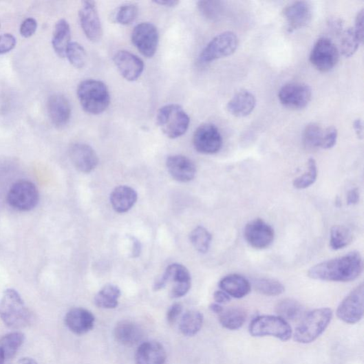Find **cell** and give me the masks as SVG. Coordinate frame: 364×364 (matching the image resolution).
<instances>
[{
  "label": "cell",
  "instance_id": "cell-1",
  "mask_svg": "<svg viewBox=\"0 0 364 364\" xmlns=\"http://www.w3.org/2000/svg\"><path fill=\"white\" fill-rule=\"evenodd\" d=\"M363 270L361 254L353 251L317 264L309 270L308 277L317 281L346 283L356 280Z\"/></svg>",
  "mask_w": 364,
  "mask_h": 364
},
{
  "label": "cell",
  "instance_id": "cell-2",
  "mask_svg": "<svg viewBox=\"0 0 364 364\" xmlns=\"http://www.w3.org/2000/svg\"><path fill=\"white\" fill-rule=\"evenodd\" d=\"M77 96L84 111L92 115L103 114L111 103L108 87L101 81L87 79L78 85Z\"/></svg>",
  "mask_w": 364,
  "mask_h": 364
},
{
  "label": "cell",
  "instance_id": "cell-3",
  "mask_svg": "<svg viewBox=\"0 0 364 364\" xmlns=\"http://www.w3.org/2000/svg\"><path fill=\"white\" fill-rule=\"evenodd\" d=\"M0 319L7 327L14 330L24 328L32 322V314L17 290H5L0 299Z\"/></svg>",
  "mask_w": 364,
  "mask_h": 364
},
{
  "label": "cell",
  "instance_id": "cell-4",
  "mask_svg": "<svg viewBox=\"0 0 364 364\" xmlns=\"http://www.w3.org/2000/svg\"><path fill=\"white\" fill-rule=\"evenodd\" d=\"M332 316L330 308L316 309L305 314L292 335L294 341L301 344L312 343L325 332Z\"/></svg>",
  "mask_w": 364,
  "mask_h": 364
},
{
  "label": "cell",
  "instance_id": "cell-5",
  "mask_svg": "<svg viewBox=\"0 0 364 364\" xmlns=\"http://www.w3.org/2000/svg\"><path fill=\"white\" fill-rule=\"evenodd\" d=\"M157 124L167 138L176 139L186 133L190 118L180 105L169 104L158 111Z\"/></svg>",
  "mask_w": 364,
  "mask_h": 364
},
{
  "label": "cell",
  "instance_id": "cell-6",
  "mask_svg": "<svg viewBox=\"0 0 364 364\" xmlns=\"http://www.w3.org/2000/svg\"><path fill=\"white\" fill-rule=\"evenodd\" d=\"M249 332L254 337L273 336L287 341L292 336V330L286 320L278 316L263 315L252 320Z\"/></svg>",
  "mask_w": 364,
  "mask_h": 364
},
{
  "label": "cell",
  "instance_id": "cell-7",
  "mask_svg": "<svg viewBox=\"0 0 364 364\" xmlns=\"http://www.w3.org/2000/svg\"><path fill=\"white\" fill-rule=\"evenodd\" d=\"M8 202L11 207L20 211L34 209L39 202V192L36 185L28 180H20L10 188Z\"/></svg>",
  "mask_w": 364,
  "mask_h": 364
},
{
  "label": "cell",
  "instance_id": "cell-8",
  "mask_svg": "<svg viewBox=\"0 0 364 364\" xmlns=\"http://www.w3.org/2000/svg\"><path fill=\"white\" fill-rule=\"evenodd\" d=\"M239 45L237 35L231 32H226L214 37L203 50L200 61L202 63H207L213 61L231 56Z\"/></svg>",
  "mask_w": 364,
  "mask_h": 364
},
{
  "label": "cell",
  "instance_id": "cell-9",
  "mask_svg": "<svg viewBox=\"0 0 364 364\" xmlns=\"http://www.w3.org/2000/svg\"><path fill=\"white\" fill-rule=\"evenodd\" d=\"M339 51L334 43L327 37L319 39L311 52L310 61L313 67L321 72H329L336 65Z\"/></svg>",
  "mask_w": 364,
  "mask_h": 364
},
{
  "label": "cell",
  "instance_id": "cell-10",
  "mask_svg": "<svg viewBox=\"0 0 364 364\" xmlns=\"http://www.w3.org/2000/svg\"><path fill=\"white\" fill-rule=\"evenodd\" d=\"M364 286L363 283L354 289L339 304L337 317L344 323L354 325L363 316Z\"/></svg>",
  "mask_w": 364,
  "mask_h": 364
},
{
  "label": "cell",
  "instance_id": "cell-11",
  "mask_svg": "<svg viewBox=\"0 0 364 364\" xmlns=\"http://www.w3.org/2000/svg\"><path fill=\"white\" fill-rule=\"evenodd\" d=\"M278 98L287 108L294 110L305 109L312 98V89L303 83L293 82L283 85Z\"/></svg>",
  "mask_w": 364,
  "mask_h": 364
},
{
  "label": "cell",
  "instance_id": "cell-12",
  "mask_svg": "<svg viewBox=\"0 0 364 364\" xmlns=\"http://www.w3.org/2000/svg\"><path fill=\"white\" fill-rule=\"evenodd\" d=\"M131 40L134 46L145 57L152 58L159 44L158 28L152 23H142L132 32Z\"/></svg>",
  "mask_w": 364,
  "mask_h": 364
},
{
  "label": "cell",
  "instance_id": "cell-13",
  "mask_svg": "<svg viewBox=\"0 0 364 364\" xmlns=\"http://www.w3.org/2000/svg\"><path fill=\"white\" fill-rule=\"evenodd\" d=\"M222 142V137L217 127L211 123L200 125L193 137V144L196 151L206 155L218 153Z\"/></svg>",
  "mask_w": 364,
  "mask_h": 364
},
{
  "label": "cell",
  "instance_id": "cell-14",
  "mask_svg": "<svg viewBox=\"0 0 364 364\" xmlns=\"http://www.w3.org/2000/svg\"><path fill=\"white\" fill-rule=\"evenodd\" d=\"M78 15L85 35L92 42L99 41L103 36V28L96 2H83Z\"/></svg>",
  "mask_w": 364,
  "mask_h": 364
},
{
  "label": "cell",
  "instance_id": "cell-15",
  "mask_svg": "<svg viewBox=\"0 0 364 364\" xmlns=\"http://www.w3.org/2000/svg\"><path fill=\"white\" fill-rule=\"evenodd\" d=\"M244 237L253 248L265 249L272 244L275 231L265 221L257 219L246 224L244 228Z\"/></svg>",
  "mask_w": 364,
  "mask_h": 364
},
{
  "label": "cell",
  "instance_id": "cell-16",
  "mask_svg": "<svg viewBox=\"0 0 364 364\" xmlns=\"http://www.w3.org/2000/svg\"><path fill=\"white\" fill-rule=\"evenodd\" d=\"M69 153L73 165L82 173H92L98 164L99 160L96 153L87 144H73L69 148Z\"/></svg>",
  "mask_w": 364,
  "mask_h": 364
},
{
  "label": "cell",
  "instance_id": "cell-17",
  "mask_svg": "<svg viewBox=\"0 0 364 364\" xmlns=\"http://www.w3.org/2000/svg\"><path fill=\"white\" fill-rule=\"evenodd\" d=\"M114 61L121 76L128 81L138 80L144 72L143 61L130 52L118 51L114 56Z\"/></svg>",
  "mask_w": 364,
  "mask_h": 364
},
{
  "label": "cell",
  "instance_id": "cell-18",
  "mask_svg": "<svg viewBox=\"0 0 364 364\" xmlns=\"http://www.w3.org/2000/svg\"><path fill=\"white\" fill-rule=\"evenodd\" d=\"M288 23V30L292 32L306 27L312 18L311 5L306 1L294 2L288 6L283 11Z\"/></svg>",
  "mask_w": 364,
  "mask_h": 364
},
{
  "label": "cell",
  "instance_id": "cell-19",
  "mask_svg": "<svg viewBox=\"0 0 364 364\" xmlns=\"http://www.w3.org/2000/svg\"><path fill=\"white\" fill-rule=\"evenodd\" d=\"M166 164L170 175L180 182H189L196 176L195 164L186 156H171L167 159Z\"/></svg>",
  "mask_w": 364,
  "mask_h": 364
},
{
  "label": "cell",
  "instance_id": "cell-20",
  "mask_svg": "<svg viewBox=\"0 0 364 364\" xmlns=\"http://www.w3.org/2000/svg\"><path fill=\"white\" fill-rule=\"evenodd\" d=\"M48 114L53 125L57 128L65 127L72 116V107L69 100L61 94L52 96L47 103Z\"/></svg>",
  "mask_w": 364,
  "mask_h": 364
},
{
  "label": "cell",
  "instance_id": "cell-21",
  "mask_svg": "<svg viewBox=\"0 0 364 364\" xmlns=\"http://www.w3.org/2000/svg\"><path fill=\"white\" fill-rule=\"evenodd\" d=\"M65 324L76 334H87L94 327L95 317L88 310L81 308H73L65 317Z\"/></svg>",
  "mask_w": 364,
  "mask_h": 364
},
{
  "label": "cell",
  "instance_id": "cell-22",
  "mask_svg": "<svg viewBox=\"0 0 364 364\" xmlns=\"http://www.w3.org/2000/svg\"><path fill=\"white\" fill-rule=\"evenodd\" d=\"M167 354L163 346L158 341L144 342L137 350V364H164Z\"/></svg>",
  "mask_w": 364,
  "mask_h": 364
},
{
  "label": "cell",
  "instance_id": "cell-23",
  "mask_svg": "<svg viewBox=\"0 0 364 364\" xmlns=\"http://www.w3.org/2000/svg\"><path fill=\"white\" fill-rule=\"evenodd\" d=\"M256 100L254 95L247 90H242L235 94L228 103L227 110L233 116L244 118L254 110Z\"/></svg>",
  "mask_w": 364,
  "mask_h": 364
},
{
  "label": "cell",
  "instance_id": "cell-24",
  "mask_svg": "<svg viewBox=\"0 0 364 364\" xmlns=\"http://www.w3.org/2000/svg\"><path fill=\"white\" fill-rule=\"evenodd\" d=\"M114 336L120 344L127 347H132L143 338L142 329L131 321L123 320L118 323L114 329Z\"/></svg>",
  "mask_w": 364,
  "mask_h": 364
},
{
  "label": "cell",
  "instance_id": "cell-25",
  "mask_svg": "<svg viewBox=\"0 0 364 364\" xmlns=\"http://www.w3.org/2000/svg\"><path fill=\"white\" fill-rule=\"evenodd\" d=\"M138 194L128 186L116 187L111 193L110 201L113 208L119 213L129 211L136 204Z\"/></svg>",
  "mask_w": 364,
  "mask_h": 364
},
{
  "label": "cell",
  "instance_id": "cell-26",
  "mask_svg": "<svg viewBox=\"0 0 364 364\" xmlns=\"http://www.w3.org/2000/svg\"><path fill=\"white\" fill-rule=\"evenodd\" d=\"M219 286L231 297L237 299L246 297L251 290L250 282L246 277L238 274H231L223 277Z\"/></svg>",
  "mask_w": 364,
  "mask_h": 364
},
{
  "label": "cell",
  "instance_id": "cell-27",
  "mask_svg": "<svg viewBox=\"0 0 364 364\" xmlns=\"http://www.w3.org/2000/svg\"><path fill=\"white\" fill-rule=\"evenodd\" d=\"M71 28L66 19L57 21L52 36V46L56 54L61 58L66 56L67 48L71 43Z\"/></svg>",
  "mask_w": 364,
  "mask_h": 364
},
{
  "label": "cell",
  "instance_id": "cell-28",
  "mask_svg": "<svg viewBox=\"0 0 364 364\" xmlns=\"http://www.w3.org/2000/svg\"><path fill=\"white\" fill-rule=\"evenodd\" d=\"M275 311L278 317L283 319L288 322H295L302 319L305 316V308L303 306L293 299H284L277 303Z\"/></svg>",
  "mask_w": 364,
  "mask_h": 364
},
{
  "label": "cell",
  "instance_id": "cell-29",
  "mask_svg": "<svg viewBox=\"0 0 364 364\" xmlns=\"http://www.w3.org/2000/svg\"><path fill=\"white\" fill-rule=\"evenodd\" d=\"M246 312L238 308L224 309L219 314L220 324L223 328L229 330H238L242 328L246 322Z\"/></svg>",
  "mask_w": 364,
  "mask_h": 364
},
{
  "label": "cell",
  "instance_id": "cell-30",
  "mask_svg": "<svg viewBox=\"0 0 364 364\" xmlns=\"http://www.w3.org/2000/svg\"><path fill=\"white\" fill-rule=\"evenodd\" d=\"M121 295L120 290L114 285L104 286L96 295V306L103 309H114L118 306V299Z\"/></svg>",
  "mask_w": 364,
  "mask_h": 364
},
{
  "label": "cell",
  "instance_id": "cell-31",
  "mask_svg": "<svg viewBox=\"0 0 364 364\" xmlns=\"http://www.w3.org/2000/svg\"><path fill=\"white\" fill-rule=\"evenodd\" d=\"M203 323L204 316L200 312L189 310L183 314L180 330L184 336H195L201 330Z\"/></svg>",
  "mask_w": 364,
  "mask_h": 364
},
{
  "label": "cell",
  "instance_id": "cell-32",
  "mask_svg": "<svg viewBox=\"0 0 364 364\" xmlns=\"http://www.w3.org/2000/svg\"><path fill=\"white\" fill-rule=\"evenodd\" d=\"M25 341V334L14 332L0 338V349L5 354L6 358H13Z\"/></svg>",
  "mask_w": 364,
  "mask_h": 364
},
{
  "label": "cell",
  "instance_id": "cell-33",
  "mask_svg": "<svg viewBox=\"0 0 364 364\" xmlns=\"http://www.w3.org/2000/svg\"><path fill=\"white\" fill-rule=\"evenodd\" d=\"M353 240L352 231L345 226H334L330 231V246L338 250L348 246Z\"/></svg>",
  "mask_w": 364,
  "mask_h": 364
},
{
  "label": "cell",
  "instance_id": "cell-34",
  "mask_svg": "<svg viewBox=\"0 0 364 364\" xmlns=\"http://www.w3.org/2000/svg\"><path fill=\"white\" fill-rule=\"evenodd\" d=\"M255 290L266 296H277L285 292V286L278 281L271 278H257L253 281Z\"/></svg>",
  "mask_w": 364,
  "mask_h": 364
},
{
  "label": "cell",
  "instance_id": "cell-35",
  "mask_svg": "<svg viewBox=\"0 0 364 364\" xmlns=\"http://www.w3.org/2000/svg\"><path fill=\"white\" fill-rule=\"evenodd\" d=\"M189 239L195 248L200 253H206L211 246L212 235L203 226H198L189 235Z\"/></svg>",
  "mask_w": 364,
  "mask_h": 364
},
{
  "label": "cell",
  "instance_id": "cell-36",
  "mask_svg": "<svg viewBox=\"0 0 364 364\" xmlns=\"http://www.w3.org/2000/svg\"><path fill=\"white\" fill-rule=\"evenodd\" d=\"M163 275L167 283L173 282L174 286L191 283L189 271L181 264H174L169 266Z\"/></svg>",
  "mask_w": 364,
  "mask_h": 364
},
{
  "label": "cell",
  "instance_id": "cell-37",
  "mask_svg": "<svg viewBox=\"0 0 364 364\" xmlns=\"http://www.w3.org/2000/svg\"><path fill=\"white\" fill-rule=\"evenodd\" d=\"M340 43V51L345 57H351L357 51L361 42L354 28H349L342 32Z\"/></svg>",
  "mask_w": 364,
  "mask_h": 364
},
{
  "label": "cell",
  "instance_id": "cell-38",
  "mask_svg": "<svg viewBox=\"0 0 364 364\" xmlns=\"http://www.w3.org/2000/svg\"><path fill=\"white\" fill-rule=\"evenodd\" d=\"M324 130L322 127L315 122L308 125L303 133L305 146L311 149L321 148L322 145Z\"/></svg>",
  "mask_w": 364,
  "mask_h": 364
},
{
  "label": "cell",
  "instance_id": "cell-39",
  "mask_svg": "<svg viewBox=\"0 0 364 364\" xmlns=\"http://www.w3.org/2000/svg\"><path fill=\"white\" fill-rule=\"evenodd\" d=\"M66 56L72 65L78 69H83L87 62V54L84 47L78 42H71Z\"/></svg>",
  "mask_w": 364,
  "mask_h": 364
},
{
  "label": "cell",
  "instance_id": "cell-40",
  "mask_svg": "<svg viewBox=\"0 0 364 364\" xmlns=\"http://www.w3.org/2000/svg\"><path fill=\"white\" fill-rule=\"evenodd\" d=\"M308 169L304 175L297 178L293 181V186L297 189H306L312 184L317 178V166L313 158L308 160Z\"/></svg>",
  "mask_w": 364,
  "mask_h": 364
},
{
  "label": "cell",
  "instance_id": "cell-41",
  "mask_svg": "<svg viewBox=\"0 0 364 364\" xmlns=\"http://www.w3.org/2000/svg\"><path fill=\"white\" fill-rule=\"evenodd\" d=\"M138 14V8L132 3L125 4L120 7L115 13L114 19L122 25H131Z\"/></svg>",
  "mask_w": 364,
  "mask_h": 364
},
{
  "label": "cell",
  "instance_id": "cell-42",
  "mask_svg": "<svg viewBox=\"0 0 364 364\" xmlns=\"http://www.w3.org/2000/svg\"><path fill=\"white\" fill-rule=\"evenodd\" d=\"M200 13L209 20H217L224 12V5L221 1H200L197 3Z\"/></svg>",
  "mask_w": 364,
  "mask_h": 364
},
{
  "label": "cell",
  "instance_id": "cell-43",
  "mask_svg": "<svg viewBox=\"0 0 364 364\" xmlns=\"http://www.w3.org/2000/svg\"><path fill=\"white\" fill-rule=\"evenodd\" d=\"M16 45L17 40L12 34L7 33L0 35V55L9 53Z\"/></svg>",
  "mask_w": 364,
  "mask_h": 364
},
{
  "label": "cell",
  "instance_id": "cell-44",
  "mask_svg": "<svg viewBox=\"0 0 364 364\" xmlns=\"http://www.w3.org/2000/svg\"><path fill=\"white\" fill-rule=\"evenodd\" d=\"M338 132L335 127H329L324 131V135L321 148L328 149L332 148L337 140Z\"/></svg>",
  "mask_w": 364,
  "mask_h": 364
},
{
  "label": "cell",
  "instance_id": "cell-45",
  "mask_svg": "<svg viewBox=\"0 0 364 364\" xmlns=\"http://www.w3.org/2000/svg\"><path fill=\"white\" fill-rule=\"evenodd\" d=\"M37 30V23L35 19H26L20 26V34L25 38L33 36Z\"/></svg>",
  "mask_w": 364,
  "mask_h": 364
},
{
  "label": "cell",
  "instance_id": "cell-46",
  "mask_svg": "<svg viewBox=\"0 0 364 364\" xmlns=\"http://www.w3.org/2000/svg\"><path fill=\"white\" fill-rule=\"evenodd\" d=\"M183 307L180 303H175L171 306L167 313V322L170 325L175 324L178 317L182 312Z\"/></svg>",
  "mask_w": 364,
  "mask_h": 364
},
{
  "label": "cell",
  "instance_id": "cell-47",
  "mask_svg": "<svg viewBox=\"0 0 364 364\" xmlns=\"http://www.w3.org/2000/svg\"><path fill=\"white\" fill-rule=\"evenodd\" d=\"M328 27L334 35H341L343 32L344 21L340 18H332L329 21Z\"/></svg>",
  "mask_w": 364,
  "mask_h": 364
},
{
  "label": "cell",
  "instance_id": "cell-48",
  "mask_svg": "<svg viewBox=\"0 0 364 364\" xmlns=\"http://www.w3.org/2000/svg\"><path fill=\"white\" fill-rule=\"evenodd\" d=\"M363 17L364 10L363 9H362L358 12L356 15L355 21V28H354L356 34H357L361 43L363 40Z\"/></svg>",
  "mask_w": 364,
  "mask_h": 364
},
{
  "label": "cell",
  "instance_id": "cell-49",
  "mask_svg": "<svg viewBox=\"0 0 364 364\" xmlns=\"http://www.w3.org/2000/svg\"><path fill=\"white\" fill-rule=\"evenodd\" d=\"M213 299L216 303L224 305L231 301V297L226 292L221 290L213 293Z\"/></svg>",
  "mask_w": 364,
  "mask_h": 364
},
{
  "label": "cell",
  "instance_id": "cell-50",
  "mask_svg": "<svg viewBox=\"0 0 364 364\" xmlns=\"http://www.w3.org/2000/svg\"><path fill=\"white\" fill-rule=\"evenodd\" d=\"M360 194L357 188L350 190L347 194V204L349 205H355L358 204Z\"/></svg>",
  "mask_w": 364,
  "mask_h": 364
},
{
  "label": "cell",
  "instance_id": "cell-51",
  "mask_svg": "<svg viewBox=\"0 0 364 364\" xmlns=\"http://www.w3.org/2000/svg\"><path fill=\"white\" fill-rule=\"evenodd\" d=\"M131 240H132V244H133V248H132L133 258H138V257L141 253V244L137 239L134 237H133Z\"/></svg>",
  "mask_w": 364,
  "mask_h": 364
},
{
  "label": "cell",
  "instance_id": "cell-52",
  "mask_svg": "<svg viewBox=\"0 0 364 364\" xmlns=\"http://www.w3.org/2000/svg\"><path fill=\"white\" fill-rule=\"evenodd\" d=\"M354 129L358 138L362 140L363 137V122L361 119H357L354 122Z\"/></svg>",
  "mask_w": 364,
  "mask_h": 364
},
{
  "label": "cell",
  "instance_id": "cell-53",
  "mask_svg": "<svg viewBox=\"0 0 364 364\" xmlns=\"http://www.w3.org/2000/svg\"><path fill=\"white\" fill-rule=\"evenodd\" d=\"M154 3L166 8H175L180 2L176 0H157Z\"/></svg>",
  "mask_w": 364,
  "mask_h": 364
},
{
  "label": "cell",
  "instance_id": "cell-54",
  "mask_svg": "<svg viewBox=\"0 0 364 364\" xmlns=\"http://www.w3.org/2000/svg\"><path fill=\"white\" fill-rule=\"evenodd\" d=\"M209 309L211 312L220 314L224 310V308L222 306V305L215 303L211 304L209 306Z\"/></svg>",
  "mask_w": 364,
  "mask_h": 364
},
{
  "label": "cell",
  "instance_id": "cell-55",
  "mask_svg": "<svg viewBox=\"0 0 364 364\" xmlns=\"http://www.w3.org/2000/svg\"><path fill=\"white\" fill-rule=\"evenodd\" d=\"M19 364H38V363L33 358H23L19 360Z\"/></svg>",
  "mask_w": 364,
  "mask_h": 364
},
{
  "label": "cell",
  "instance_id": "cell-56",
  "mask_svg": "<svg viewBox=\"0 0 364 364\" xmlns=\"http://www.w3.org/2000/svg\"><path fill=\"white\" fill-rule=\"evenodd\" d=\"M6 361L5 354L1 349H0V364H4Z\"/></svg>",
  "mask_w": 364,
  "mask_h": 364
}]
</instances>
